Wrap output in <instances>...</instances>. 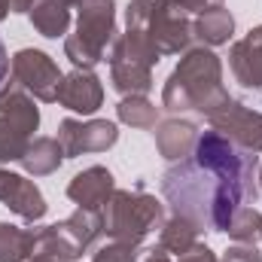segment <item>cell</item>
I'll return each instance as SVG.
<instances>
[{
  "mask_svg": "<svg viewBox=\"0 0 262 262\" xmlns=\"http://www.w3.org/2000/svg\"><path fill=\"white\" fill-rule=\"evenodd\" d=\"M34 256V232L0 223V262H28Z\"/></svg>",
  "mask_w": 262,
  "mask_h": 262,
  "instance_id": "obj_20",
  "label": "cell"
},
{
  "mask_svg": "<svg viewBox=\"0 0 262 262\" xmlns=\"http://www.w3.org/2000/svg\"><path fill=\"white\" fill-rule=\"evenodd\" d=\"M229 101V92L223 85V61L213 49H186L180 64L168 76L162 89V107L168 113H198L210 116L216 107Z\"/></svg>",
  "mask_w": 262,
  "mask_h": 262,
  "instance_id": "obj_2",
  "label": "cell"
},
{
  "mask_svg": "<svg viewBox=\"0 0 262 262\" xmlns=\"http://www.w3.org/2000/svg\"><path fill=\"white\" fill-rule=\"evenodd\" d=\"M116 116H119V122H125L131 128L146 131V128H156V122H159V107H156L152 101H146L143 95H128V98L119 101Z\"/></svg>",
  "mask_w": 262,
  "mask_h": 262,
  "instance_id": "obj_21",
  "label": "cell"
},
{
  "mask_svg": "<svg viewBox=\"0 0 262 262\" xmlns=\"http://www.w3.org/2000/svg\"><path fill=\"white\" fill-rule=\"evenodd\" d=\"M64 73L58 64L40 52V49H18L12 55V76H9V89H18L37 101L52 104L58 98V85H61Z\"/></svg>",
  "mask_w": 262,
  "mask_h": 262,
  "instance_id": "obj_8",
  "label": "cell"
},
{
  "mask_svg": "<svg viewBox=\"0 0 262 262\" xmlns=\"http://www.w3.org/2000/svg\"><path fill=\"white\" fill-rule=\"evenodd\" d=\"M256 180H259V189H262V165H259V171H256Z\"/></svg>",
  "mask_w": 262,
  "mask_h": 262,
  "instance_id": "obj_32",
  "label": "cell"
},
{
  "mask_svg": "<svg viewBox=\"0 0 262 262\" xmlns=\"http://www.w3.org/2000/svg\"><path fill=\"white\" fill-rule=\"evenodd\" d=\"M116 140H119V128L116 122H107V119H89V122L64 119L58 125V143L64 149V159H76L85 152H104Z\"/></svg>",
  "mask_w": 262,
  "mask_h": 262,
  "instance_id": "obj_10",
  "label": "cell"
},
{
  "mask_svg": "<svg viewBox=\"0 0 262 262\" xmlns=\"http://www.w3.org/2000/svg\"><path fill=\"white\" fill-rule=\"evenodd\" d=\"M18 162H21V168H25L28 174H34V177H46V174H52V171L61 168V162H64V149H61L58 137H34Z\"/></svg>",
  "mask_w": 262,
  "mask_h": 262,
  "instance_id": "obj_16",
  "label": "cell"
},
{
  "mask_svg": "<svg viewBox=\"0 0 262 262\" xmlns=\"http://www.w3.org/2000/svg\"><path fill=\"white\" fill-rule=\"evenodd\" d=\"M229 238H235L238 244H259L262 241V213L256 207H238V213L229 223Z\"/></svg>",
  "mask_w": 262,
  "mask_h": 262,
  "instance_id": "obj_22",
  "label": "cell"
},
{
  "mask_svg": "<svg viewBox=\"0 0 262 262\" xmlns=\"http://www.w3.org/2000/svg\"><path fill=\"white\" fill-rule=\"evenodd\" d=\"M64 110L73 113H82V116H92L101 104H104V85L101 79L92 73V70H73L67 73L58 85V98H55Z\"/></svg>",
  "mask_w": 262,
  "mask_h": 262,
  "instance_id": "obj_13",
  "label": "cell"
},
{
  "mask_svg": "<svg viewBox=\"0 0 262 262\" xmlns=\"http://www.w3.org/2000/svg\"><path fill=\"white\" fill-rule=\"evenodd\" d=\"M113 40H116V0H82L76 34L64 37V55L79 70H92L107 58Z\"/></svg>",
  "mask_w": 262,
  "mask_h": 262,
  "instance_id": "obj_5",
  "label": "cell"
},
{
  "mask_svg": "<svg viewBox=\"0 0 262 262\" xmlns=\"http://www.w3.org/2000/svg\"><path fill=\"white\" fill-rule=\"evenodd\" d=\"M177 262H216V256H213V250L207 244H195L192 250H186L183 256H177Z\"/></svg>",
  "mask_w": 262,
  "mask_h": 262,
  "instance_id": "obj_25",
  "label": "cell"
},
{
  "mask_svg": "<svg viewBox=\"0 0 262 262\" xmlns=\"http://www.w3.org/2000/svg\"><path fill=\"white\" fill-rule=\"evenodd\" d=\"M162 195L174 216L189 220L198 232H226L238 207L259 198V186L213 171L195 156H186L162 174Z\"/></svg>",
  "mask_w": 262,
  "mask_h": 262,
  "instance_id": "obj_1",
  "label": "cell"
},
{
  "mask_svg": "<svg viewBox=\"0 0 262 262\" xmlns=\"http://www.w3.org/2000/svg\"><path fill=\"white\" fill-rule=\"evenodd\" d=\"M192 31H195V37L207 49L210 46H223L235 34V18H232V12L226 6H213V9L198 12V18L192 21Z\"/></svg>",
  "mask_w": 262,
  "mask_h": 262,
  "instance_id": "obj_17",
  "label": "cell"
},
{
  "mask_svg": "<svg viewBox=\"0 0 262 262\" xmlns=\"http://www.w3.org/2000/svg\"><path fill=\"white\" fill-rule=\"evenodd\" d=\"M31 262H58V259H52V256H31Z\"/></svg>",
  "mask_w": 262,
  "mask_h": 262,
  "instance_id": "obj_30",
  "label": "cell"
},
{
  "mask_svg": "<svg viewBox=\"0 0 262 262\" xmlns=\"http://www.w3.org/2000/svg\"><path fill=\"white\" fill-rule=\"evenodd\" d=\"M6 15H9V3H6V0H0V21H3Z\"/></svg>",
  "mask_w": 262,
  "mask_h": 262,
  "instance_id": "obj_29",
  "label": "cell"
},
{
  "mask_svg": "<svg viewBox=\"0 0 262 262\" xmlns=\"http://www.w3.org/2000/svg\"><path fill=\"white\" fill-rule=\"evenodd\" d=\"M125 34L162 55H177L192 46L195 31L186 9L174 0H131L125 9Z\"/></svg>",
  "mask_w": 262,
  "mask_h": 262,
  "instance_id": "obj_3",
  "label": "cell"
},
{
  "mask_svg": "<svg viewBox=\"0 0 262 262\" xmlns=\"http://www.w3.org/2000/svg\"><path fill=\"white\" fill-rule=\"evenodd\" d=\"M216 262H262V253L256 250V244H235Z\"/></svg>",
  "mask_w": 262,
  "mask_h": 262,
  "instance_id": "obj_24",
  "label": "cell"
},
{
  "mask_svg": "<svg viewBox=\"0 0 262 262\" xmlns=\"http://www.w3.org/2000/svg\"><path fill=\"white\" fill-rule=\"evenodd\" d=\"M6 73H9V55H6V46H3V40H0V82L6 79Z\"/></svg>",
  "mask_w": 262,
  "mask_h": 262,
  "instance_id": "obj_28",
  "label": "cell"
},
{
  "mask_svg": "<svg viewBox=\"0 0 262 262\" xmlns=\"http://www.w3.org/2000/svg\"><path fill=\"white\" fill-rule=\"evenodd\" d=\"M37 125H40V110L34 107L31 95L6 85L0 92V165L18 162L25 156Z\"/></svg>",
  "mask_w": 262,
  "mask_h": 262,
  "instance_id": "obj_7",
  "label": "cell"
},
{
  "mask_svg": "<svg viewBox=\"0 0 262 262\" xmlns=\"http://www.w3.org/2000/svg\"><path fill=\"white\" fill-rule=\"evenodd\" d=\"M0 204H6L12 213H18L25 223H37L46 216V198L37 189V183H31L21 174H9L0 168Z\"/></svg>",
  "mask_w": 262,
  "mask_h": 262,
  "instance_id": "obj_12",
  "label": "cell"
},
{
  "mask_svg": "<svg viewBox=\"0 0 262 262\" xmlns=\"http://www.w3.org/2000/svg\"><path fill=\"white\" fill-rule=\"evenodd\" d=\"M137 247L134 244H122V241H113L101 250H95L92 262H137Z\"/></svg>",
  "mask_w": 262,
  "mask_h": 262,
  "instance_id": "obj_23",
  "label": "cell"
},
{
  "mask_svg": "<svg viewBox=\"0 0 262 262\" xmlns=\"http://www.w3.org/2000/svg\"><path fill=\"white\" fill-rule=\"evenodd\" d=\"M229 70L244 92H253V98L262 101V25L232 46Z\"/></svg>",
  "mask_w": 262,
  "mask_h": 262,
  "instance_id": "obj_11",
  "label": "cell"
},
{
  "mask_svg": "<svg viewBox=\"0 0 262 262\" xmlns=\"http://www.w3.org/2000/svg\"><path fill=\"white\" fill-rule=\"evenodd\" d=\"M210 128L220 131L223 137H229L232 143H238L247 152H262V113L253 107H247L244 101L229 98L223 107H216L207 116Z\"/></svg>",
  "mask_w": 262,
  "mask_h": 262,
  "instance_id": "obj_9",
  "label": "cell"
},
{
  "mask_svg": "<svg viewBox=\"0 0 262 262\" xmlns=\"http://www.w3.org/2000/svg\"><path fill=\"white\" fill-rule=\"evenodd\" d=\"M61 3H67V6H82V0H61Z\"/></svg>",
  "mask_w": 262,
  "mask_h": 262,
  "instance_id": "obj_31",
  "label": "cell"
},
{
  "mask_svg": "<svg viewBox=\"0 0 262 262\" xmlns=\"http://www.w3.org/2000/svg\"><path fill=\"white\" fill-rule=\"evenodd\" d=\"M116 192V180L107 168L101 165H92L85 168L82 174H76L70 183H67V198L79 207H89V210H101L107 204V198Z\"/></svg>",
  "mask_w": 262,
  "mask_h": 262,
  "instance_id": "obj_14",
  "label": "cell"
},
{
  "mask_svg": "<svg viewBox=\"0 0 262 262\" xmlns=\"http://www.w3.org/2000/svg\"><path fill=\"white\" fill-rule=\"evenodd\" d=\"M101 220H104V232L113 241L140 247V241L156 226L165 223V207L162 201H156V195L143 192V183H137L134 192L116 189L107 198V204L101 207Z\"/></svg>",
  "mask_w": 262,
  "mask_h": 262,
  "instance_id": "obj_4",
  "label": "cell"
},
{
  "mask_svg": "<svg viewBox=\"0 0 262 262\" xmlns=\"http://www.w3.org/2000/svg\"><path fill=\"white\" fill-rule=\"evenodd\" d=\"M31 25L49 37V40H58L64 37L67 28H70V6L61 0H37L34 9H31Z\"/></svg>",
  "mask_w": 262,
  "mask_h": 262,
  "instance_id": "obj_18",
  "label": "cell"
},
{
  "mask_svg": "<svg viewBox=\"0 0 262 262\" xmlns=\"http://www.w3.org/2000/svg\"><path fill=\"white\" fill-rule=\"evenodd\" d=\"M104 61H110V82L122 98L146 95L152 89V67L159 64V55L146 49L143 43H137L134 37L128 34L116 37Z\"/></svg>",
  "mask_w": 262,
  "mask_h": 262,
  "instance_id": "obj_6",
  "label": "cell"
},
{
  "mask_svg": "<svg viewBox=\"0 0 262 262\" xmlns=\"http://www.w3.org/2000/svg\"><path fill=\"white\" fill-rule=\"evenodd\" d=\"M201 131L189 122V119H168L156 128V146L162 152V159L168 162H180L186 156H192L195 140Z\"/></svg>",
  "mask_w": 262,
  "mask_h": 262,
  "instance_id": "obj_15",
  "label": "cell"
},
{
  "mask_svg": "<svg viewBox=\"0 0 262 262\" xmlns=\"http://www.w3.org/2000/svg\"><path fill=\"white\" fill-rule=\"evenodd\" d=\"M198 244V229L183 220V216H171L162 223V238H159V247L171 256H183L186 250H192Z\"/></svg>",
  "mask_w": 262,
  "mask_h": 262,
  "instance_id": "obj_19",
  "label": "cell"
},
{
  "mask_svg": "<svg viewBox=\"0 0 262 262\" xmlns=\"http://www.w3.org/2000/svg\"><path fill=\"white\" fill-rule=\"evenodd\" d=\"M137 262H174V259H171V253H165L162 247H152V250H143V253L137 256Z\"/></svg>",
  "mask_w": 262,
  "mask_h": 262,
  "instance_id": "obj_26",
  "label": "cell"
},
{
  "mask_svg": "<svg viewBox=\"0 0 262 262\" xmlns=\"http://www.w3.org/2000/svg\"><path fill=\"white\" fill-rule=\"evenodd\" d=\"M9 3V12H31L37 0H6Z\"/></svg>",
  "mask_w": 262,
  "mask_h": 262,
  "instance_id": "obj_27",
  "label": "cell"
}]
</instances>
